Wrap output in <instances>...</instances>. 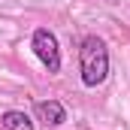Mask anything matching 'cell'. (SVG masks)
<instances>
[{"label":"cell","instance_id":"5b68a950","mask_svg":"<svg viewBox=\"0 0 130 130\" xmlns=\"http://www.w3.org/2000/svg\"><path fill=\"white\" fill-rule=\"evenodd\" d=\"M109 3H115V0H109Z\"/></svg>","mask_w":130,"mask_h":130},{"label":"cell","instance_id":"6da1fadb","mask_svg":"<svg viewBox=\"0 0 130 130\" xmlns=\"http://www.w3.org/2000/svg\"><path fill=\"white\" fill-rule=\"evenodd\" d=\"M79 70H82V85L97 88L109 76V52L100 36H85L79 45Z\"/></svg>","mask_w":130,"mask_h":130},{"label":"cell","instance_id":"3957f363","mask_svg":"<svg viewBox=\"0 0 130 130\" xmlns=\"http://www.w3.org/2000/svg\"><path fill=\"white\" fill-rule=\"evenodd\" d=\"M33 109H36V118H39L42 124H48V127H58V124L67 121V109L58 100H42V103H36Z\"/></svg>","mask_w":130,"mask_h":130},{"label":"cell","instance_id":"7a4b0ae2","mask_svg":"<svg viewBox=\"0 0 130 130\" xmlns=\"http://www.w3.org/2000/svg\"><path fill=\"white\" fill-rule=\"evenodd\" d=\"M33 52L42 61V67L48 73H61V48H58V36L48 27H36L33 33Z\"/></svg>","mask_w":130,"mask_h":130},{"label":"cell","instance_id":"277c9868","mask_svg":"<svg viewBox=\"0 0 130 130\" xmlns=\"http://www.w3.org/2000/svg\"><path fill=\"white\" fill-rule=\"evenodd\" d=\"M0 124H3V130H33L30 115L21 112V109H6L0 115Z\"/></svg>","mask_w":130,"mask_h":130}]
</instances>
